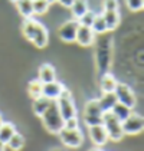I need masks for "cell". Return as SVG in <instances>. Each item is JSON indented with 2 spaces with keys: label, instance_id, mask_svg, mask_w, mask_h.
I'll list each match as a JSON object with an SVG mask.
<instances>
[{
  "label": "cell",
  "instance_id": "cell-1",
  "mask_svg": "<svg viewBox=\"0 0 144 151\" xmlns=\"http://www.w3.org/2000/svg\"><path fill=\"white\" fill-rule=\"evenodd\" d=\"M95 63L99 75L109 72L112 56H114V37L109 35V32H105L102 35H96L95 40Z\"/></svg>",
  "mask_w": 144,
  "mask_h": 151
},
{
  "label": "cell",
  "instance_id": "cell-2",
  "mask_svg": "<svg viewBox=\"0 0 144 151\" xmlns=\"http://www.w3.org/2000/svg\"><path fill=\"white\" fill-rule=\"evenodd\" d=\"M22 33L37 49H42L48 45V30H46V27L33 17L24 19L23 26H22Z\"/></svg>",
  "mask_w": 144,
  "mask_h": 151
},
{
  "label": "cell",
  "instance_id": "cell-3",
  "mask_svg": "<svg viewBox=\"0 0 144 151\" xmlns=\"http://www.w3.org/2000/svg\"><path fill=\"white\" fill-rule=\"evenodd\" d=\"M40 118H42L43 127L46 128V131L50 134H58L63 128V118H62L59 109H58L56 101H50L48 109L40 115Z\"/></svg>",
  "mask_w": 144,
  "mask_h": 151
},
{
  "label": "cell",
  "instance_id": "cell-4",
  "mask_svg": "<svg viewBox=\"0 0 144 151\" xmlns=\"http://www.w3.org/2000/svg\"><path fill=\"white\" fill-rule=\"evenodd\" d=\"M101 124L107 131L108 139H111V141H121L122 139V137H124L122 122L111 111L102 114V122Z\"/></svg>",
  "mask_w": 144,
  "mask_h": 151
},
{
  "label": "cell",
  "instance_id": "cell-5",
  "mask_svg": "<svg viewBox=\"0 0 144 151\" xmlns=\"http://www.w3.org/2000/svg\"><path fill=\"white\" fill-rule=\"evenodd\" d=\"M56 105H58V109H59L60 115L65 119H69L72 116H76V108L73 105V99H72V95L69 89H63L60 96L56 99Z\"/></svg>",
  "mask_w": 144,
  "mask_h": 151
},
{
  "label": "cell",
  "instance_id": "cell-6",
  "mask_svg": "<svg viewBox=\"0 0 144 151\" xmlns=\"http://www.w3.org/2000/svg\"><path fill=\"white\" fill-rule=\"evenodd\" d=\"M58 135L60 138V142L68 148H78L84 142V134L79 128L78 129H65V128H62L58 132Z\"/></svg>",
  "mask_w": 144,
  "mask_h": 151
},
{
  "label": "cell",
  "instance_id": "cell-7",
  "mask_svg": "<svg viewBox=\"0 0 144 151\" xmlns=\"http://www.w3.org/2000/svg\"><path fill=\"white\" fill-rule=\"evenodd\" d=\"M114 95L117 98V102L125 105L128 108H134L135 104H137V98L132 92V89L127 85V83H122V82H118L115 89H114Z\"/></svg>",
  "mask_w": 144,
  "mask_h": 151
},
{
  "label": "cell",
  "instance_id": "cell-8",
  "mask_svg": "<svg viewBox=\"0 0 144 151\" xmlns=\"http://www.w3.org/2000/svg\"><path fill=\"white\" fill-rule=\"evenodd\" d=\"M144 129V119L140 114H130L122 121V132L124 135H137Z\"/></svg>",
  "mask_w": 144,
  "mask_h": 151
},
{
  "label": "cell",
  "instance_id": "cell-9",
  "mask_svg": "<svg viewBox=\"0 0 144 151\" xmlns=\"http://www.w3.org/2000/svg\"><path fill=\"white\" fill-rule=\"evenodd\" d=\"M78 20L76 19H72V20H68L62 24L58 30V36L62 42L65 43H73L75 42V36H76V30H78Z\"/></svg>",
  "mask_w": 144,
  "mask_h": 151
},
{
  "label": "cell",
  "instance_id": "cell-10",
  "mask_svg": "<svg viewBox=\"0 0 144 151\" xmlns=\"http://www.w3.org/2000/svg\"><path fill=\"white\" fill-rule=\"evenodd\" d=\"M63 89H65L63 83H60V82H58L55 79V81L49 82V83H43V86H42V96L48 98L49 101H56L60 96V93H62Z\"/></svg>",
  "mask_w": 144,
  "mask_h": 151
},
{
  "label": "cell",
  "instance_id": "cell-11",
  "mask_svg": "<svg viewBox=\"0 0 144 151\" xmlns=\"http://www.w3.org/2000/svg\"><path fill=\"white\" fill-rule=\"evenodd\" d=\"M95 33L92 32L91 27H86V26H78V30H76V36H75V42L79 43L81 46H91L94 45V40H95Z\"/></svg>",
  "mask_w": 144,
  "mask_h": 151
},
{
  "label": "cell",
  "instance_id": "cell-12",
  "mask_svg": "<svg viewBox=\"0 0 144 151\" xmlns=\"http://www.w3.org/2000/svg\"><path fill=\"white\" fill-rule=\"evenodd\" d=\"M88 132H89V137L91 141L95 144L96 147H102L105 145L108 141V135L105 128L102 127V124H98V125H92V127H88Z\"/></svg>",
  "mask_w": 144,
  "mask_h": 151
},
{
  "label": "cell",
  "instance_id": "cell-13",
  "mask_svg": "<svg viewBox=\"0 0 144 151\" xmlns=\"http://www.w3.org/2000/svg\"><path fill=\"white\" fill-rule=\"evenodd\" d=\"M102 16L107 23L108 32H112L120 24V9H102Z\"/></svg>",
  "mask_w": 144,
  "mask_h": 151
},
{
  "label": "cell",
  "instance_id": "cell-14",
  "mask_svg": "<svg viewBox=\"0 0 144 151\" xmlns=\"http://www.w3.org/2000/svg\"><path fill=\"white\" fill-rule=\"evenodd\" d=\"M37 79L42 82V83H49V82L55 81V79H56L55 68H53L50 63H43V65H40L39 72H37Z\"/></svg>",
  "mask_w": 144,
  "mask_h": 151
},
{
  "label": "cell",
  "instance_id": "cell-15",
  "mask_svg": "<svg viewBox=\"0 0 144 151\" xmlns=\"http://www.w3.org/2000/svg\"><path fill=\"white\" fill-rule=\"evenodd\" d=\"M117 83H118V81H117L115 76L111 75L109 72L99 75V88H101L102 92H114Z\"/></svg>",
  "mask_w": 144,
  "mask_h": 151
},
{
  "label": "cell",
  "instance_id": "cell-16",
  "mask_svg": "<svg viewBox=\"0 0 144 151\" xmlns=\"http://www.w3.org/2000/svg\"><path fill=\"white\" fill-rule=\"evenodd\" d=\"M98 104L101 106L102 112H108L117 104V98H115L114 92H102V95L98 98Z\"/></svg>",
  "mask_w": 144,
  "mask_h": 151
},
{
  "label": "cell",
  "instance_id": "cell-17",
  "mask_svg": "<svg viewBox=\"0 0 144 151\" xmlns=\"http://www.w3.org/2000/svg\"><path fill=\"white\" fill-rule=\"evenodd\" d=\"M14 6L17 9V12L20 13V16H23L24 19L33 17V6H32V0H16Z\"/></svg>",
  "mask_w": 144,
  "mask_h": 151
},
{
  "label": "cell",
  "instance_id": "cell-18",
  "mask_svg": "<svg viewBox=\"0 0 144 151\" xmlns=\"http://www.w3.org/2000/svg\"><path fill=\"white\" fill-rule=\"evenodd\" d=\"M71 12H72V16L78 20L81 16H84L85 13L89 10L88 7V1L86 0H73V3L71 4Z\"/></svg>",
  "mask_w": 144,
  "mask_h": 151
},
{
  "label": "cell",
  "instance_id": "cell-19",
  "mask_svg": "<svg viewBox=\"0 0 144 151\" xmlns=\"http://www.w3.org/2000/svg\"><path fill=\"white\" fill-rule=\"evenodd\" d=\"M102 109L98 104V99H89L86 101L84 106V116H102Z\"/></svg>",
  "mask_w": 144,
  "mask_h": 151
},
{
  "label": "cell",
  "instance_id": "cell-20",
  "mask_svg": "<svg viewBox=\"0 0 144 151\" xmlns=\"http://www.w3.org/2000/svg\"><path fill=\"white\" fill-rule=\"evenodd\" d=\"M91 29H92V32H94L95 35H102V33L108 32L107 23H105V20H104L102 13H96L95 14L94 22H92V24H91Z\"/></svg>",
  "mask_w": 144,
  "mask_h": 151
},
{
  "label": "cell",
  "instance_id": "cell-21",
  "mask_svg": "<svg viewBox=\"0 0 144 151\" xmlns=\"http://www.w3.org/2000/svg\"><path fill=\"white\" fill-rule=\"evenodd\" d=\"M6 147H9L12 151H20L24 147V137L19 132H14L10 139L6 142Z\"/></svg>",
  "mask_w": 144,
  "mask_h": 151
},
{
  "label": "cell",
  "instance_id": "cell-22",
  "mask_svg": "<svg viewBox=\"0 0 144 151\" xmlns=\"http://www.w3.org/2000/svg\"><path fill=\"white\" fill-rule=\"evenodd\" d=\"M49 104H50V101L48 98H45V96H39V98L33 99V112H35V115L37 116L42 115L48 109Z\"/></svg>",
  "mask_w": 144,
  "mask_h": 151
},
{
  "label": "cell",
  "instance_id": "cell-23",
  "mask_svg": "<svg viewBox=\"0 0 144 151\" xmlns=\"http://www.w3.org/2000/svg\"><path fill=\"white\" fill-rule=\"evenodd\" d=\"M42 86L43 83L39 81V79H33V81L29 82L27 85V92H29V96L32 99H36L39 96H42Z\"/></svg>",
  "mask_w": 144,
  "mask_h": 151
},
{
  "label": "cell",
  "instance_id": "cell-24",
  "mask_svg": "<svg viewBox=\"0 0 144 151\" xmlns=\"http://www.w3.org/2000/svg\"><path fill=\"white\" fill-rule=\"evenodd\" d=\"M14 132H16V129H14L13 124H10V122H3L1 127H0V141L6 144Z\"/></svg>",
  "mask_w": 144,
  "mask_h": 151
},
{
  "label": "cell",
  "instance_id": "cell-25",
  "mask_svg": "<svg viewBox=\"0 0 144 151\" xmlns=\"http://www.w3.org/2000/svg\"><path fill=\"white\" fill-rule=\"evenodd\" d=\"M111 112H112V114H114V115L117 116L121 122H122V121H124L127 116L131 114V108H128V106H125V105L120 104V102H117V104L112 106Z\"/></svg>",
  "mask_w": 144,
  "mask_h": 151
},
{
  "label": "cell",
  "instance_id": "cell-26",
  "mask_svg": "<svg viewBox=\"0 0 144 151\" xmlns=\"http://www.w3.org/2000/svg\"><path fill=\"white\" fill-rule=\"evenodd\" d=\"M32 6H33V14H45L50 4L48 3V0H32Z\"/></svg>",
  "mask_w": 144,
  "mask_h": 151
},
{
  "label": "cell",
  "instance_id": "cell-27",
  "mask_svg": "<svg viewBox=\"0 0 144 151\" xmlns=\"http://www.w3.org/2000/svg\"><path fill=\"white\" fill-rule=\"evenodd\" d=\"M96 13L91 12V10H88V12L85 13L84 16H81L79 19H78V23L81 24V26H86V27H91V24L94 22V17H95Z\"/></svg>",
  "mask_w": 144,
  "mask_h": 151
},
{
  "label": "cell",
  "instance_id": "cell-28",
  "mask_svg": "<svg viewBox=\"0 0 144 151\" xmlns=\"http://www.w3.org/2000/svg\"><path fill=\"white\" fill-rule=\"evenodd\" d=\"M125 4L131 12H141L144 9V0H125Z\"/></svg>",
  "mask_w": 144,
  "mask_h": 151
},
{
  "label": "cell",
  "instance_id": "cell-29",
  "mask_svg": "<svg viewBox=\"0 0 144 151\" xmlns=\"http://www.w3.org/2000/svg\"><path fill=\"white\" fill-rule=\"evenodd\" d=\"M63 128H65V129H78V128H79L78 118H76V116H72L69 119H65V121H63Z\"/></svg>",
  "mask_w": 144,
  "mask_h": 151
},
{
  "label": "cell",
  "instance_id": "cell-30",
  "mask_svg": "<svg viewBox=\"0 0 144 151\" xmlns=\"http://www.w3.org/2000/svg\"><path fill=\"white\" fill-rule=\"evenodd\" d=\"M84 122L86 127L98 125V124L102 122V116H84Z\"/></svg>",
  "mask_w": 144,
  "mask_h": 151
},
{
  "label": "cell",
  "instance_id": "cell-31",
  "mask_svg": "<svg viewBox=\"0 0 144 151\" xmlns=\"http://www.w3.org/2000/svg\"><path fill=\"white\" fill-rule=\"evenodd\" d=\"M102 9H120L118 0H102Z\"/></svg>",
  "mask_w": 144,
  "mask_h": 151
},
{
  "label": "cell",
  "instance_id": "cell-32",
  "mask_svg": "<svg viewBox=\"0 0 144 151\" xmlns=\"http://www.w3.org/2000/svg\"><path fill=\"white\" fill-rule=\"evenodd\" d=\"M58 3H60L63 7H71V4L73 3V0H58Z\"/></svg>",
  "mask_w": 144,
  "mask_h": 151
},
{
  "label": "cell",
  "instance_id": "cell-33",
  "mask_svg": "<svg viewBox=\"0 0 144 151\" xmlns=\"http://www.w3.org/2000/svg\"><path fill=\"white\" fill-rule=\"evenodd\" d=\"M0 151H6V144L0 141Z\"/></svg>",
  "mask_w": 144,
  "mask_h": 151
},
{
  "label": "cell",
  "instance_id": "cell-34",
  "mask_svg": "<svg viewBox=\"0 0 144 151\" xmlns=\"http://www.w3.org/2000/svg\"><path fill=\"white\" fill-rule=\"evenodd\" d=\"M86 151H102V150H99V148L96 147V148H91V150H86Z\"/></svg>",
  "mask_w": 144,
  "mask_h": 151
},
{
  "label": "cell",
  "instance_id": "cell-35",
  "mask_svg": "<svg viewBox=\"0 0 144 151\" xmlns=\"http://www.w3.org/2000/svg\"><path fill=\"white\" fill-rule=\"evenodd\" d=\"M56 1H58V0H48L49 4H52V3H56Z\"/></svg>",
  "mask_w": 144,
  "mask_h": 151
},
{
  "label": "cell",
  "instance_id": "cell-36",
  "mask_svg": "<svg viewBox=\"0 0 144 151\" xmlns=\"http://www.w3.org/2000/svg\"><path fill=\"white\" fill-rule=\"evenodd\" d=\"M50 151H65V150H62V148H53V150H50Z\"/></svg>",
  "mask_w": 144,
  "mask_h": 151
},
{
  "label": "cell",
  "instance_id": "cell-37",
  "mask_svg": "<svg viewBox=\"0 0 144 151\" xmlns=\"http://www.w3.org/2000/svg\"><path fill=\"white\" fill-rule=\"evenodd\" d=\"M1 124H3V118H1V115H0V127H1Z\"/></svg>",
  "mask_w": 144,
  "mask_h": 151
},
{
  "label": "cell",
  "instance_id": "cell-38",
  "mask_svg": "<svg viewBox=\"0 0 144 151\" xmlns=\"http://www.w3.org/2000/svg\"><path fill=\"white\" fill-rule=\"evenodd\" d=\"M10 1H13V3H14V1H16V0H10Z\"/></svg>",
  "mask_w": 144,
  "mask_h": 151
}]
</instances>
